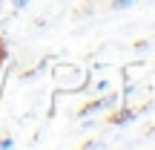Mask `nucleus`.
Listing matches in <instances>:
<instances>
[{
    "label": "nucleus",
    "mask_w": 155,
    "mask_h": 150,
    "mask_svg": "<svg viewBox=\"0 0 155 150\" xmlns=\"http://www.w3.org/2000/svg\"><path fill=\"white\" fill-rule=\"evenodd\" d=\"M129 118H135V113L132 110H124L121 116H112V124H124V121H129Z\"/></svg>",
    "instance_id": "f257e3e1"
},
{
    "label": "nucleus",
    "mask_w": 155,
    "mask_h": 150,
    "mask_svg": "<svg viewBox=\"0 0 155 150\" xmlns=\"http://www.w3.org/2000/svg\"><path fill=\"white\" fill-rule=\"evenodd\" d=\"M132 3H135V0H115V3H112V9L118 12V9H127V6H132Z\"/></svg>",
    "instance_id": "f03ea898"
},
{
    "label": "nucleus",
    "mask_w": 155,
    "mask_h": 150,
    "mask_svg": "<svg viewBox=\"0 0 155 150\" xmlns=\"http://www.w3.org/2000/svg\"><path fill=\"white\" fill-rule=\"evenodd\" d=\"M12 6H15V9H26L29 0H12Z\"/></svg>",
    "instance_id": "7ed1b4c3"
},
{
    "label": "nucleus",
    "mask_w": 155,
    "mask_h": 150,
    "mask_svg": "<svg viewBox=\"0 0 155 150\" xmlns=\"http://www.w3.org/2000/svg\"><path fill=\"white\" fill-rule=\"evenodd\" d=\"M0 147H15V139H0Z\"/></svg>",
    "instance_id": "20e7f679"
}]
</instances>
